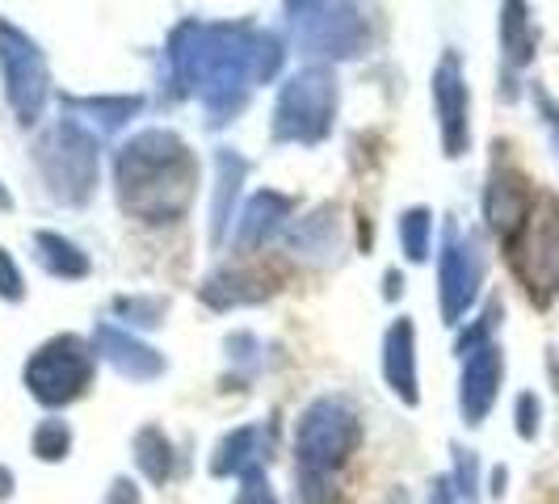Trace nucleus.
<instances>
[{"instance_id": "f257e3e1", "label": "nucleus", "mask_w": 559, "mask_h": 504, "mask_svg": "<svg viewBox=\"0 0 559 504\" xmlns=\"http://www.w3.org/2000/svg\"><path fill=\"white\" fill-rule=\"evenodd\" d=\"M118 185H122V206L131 215H140L143 224H168L190 206L198 165L177 135L143 131L118 156Z\"/></svg>"}, {"instance_id": "f03ea898", "label": "nucleus", "mask_w": 559, "mask_h": 504, "mask_svg": "<svg viewBox=\"0 0 559 504\" xmlns=\"http://www.w3.org/2000/svg\"><path fill=\"white\" fill-rule=\"evenodd\" d=\"M93 370H97V353L84 345L81 336H56V340H47L43 349L29 353L26 387L38 404L59 408V404H72L88 392Z\"/></svg>"}, {"instance_id": "7ed1b4c3", "label": "nucleus", "mask_w": 559, "mask_h": 504, "mask_svg": "<svg viewBox=\"0 0 559 504\" xmlns=\"http://www.w3.org/2000/svg\"><path fill=\"white\" fill-rule=\"evenodd\" d=\"M362 442V424L358 412L345 399H316L299 429H295V449H299V467L311 471H333L341 463H349V454Z\"/></svg>"}, {"instance_id": "20e7f679", "label": "nucleus", "mask_w": 559, "mask_h": 504, "mask_svg": "<svg viewBox=\"0 0 559 504\" xmlns=\"http://www.w3.org/2000/svg\"><path fill=\"white\" fill-rule=\"evenodd\" d=\"M38 168H43L56 197L84 202L93 194V181H97V140L81 131L76 122H63L38 147Z\"/></svg>"}, {"instance_id": "39448f33", "label": "nucleus", "mask_w": 559, "mask_h": 504, "mask_svg": "<svg viewBox=\"0 0 559 504\" xmlns=\"http://www.w3.org/2000/svg\"><path fill=\"white\" fill-rule=\"evenodd\" d=\"M513 269L526 281L531 299L547 303L559 290V206L543 202L538 211L531 206L526 224L518 227L513 240Z\"/></svg>"}, {"instance_id": "423d86ee", "label": "nucleus", "mask_w": 559, "mask_h": 504, "mask_svg": "<svg viewBox=\"0 0 559 504\" xmlns=\"http://www.w3.org/2000/svg\"><path fill=\"white\" fill-rule=\"evenodd\" d=\"M336 110V88L329 72H304L282 88L278 97V122L274 135L295 143H316L329 135Z\"/></svg>"}, {"instance_id": "0eeeda50", "label": "nucleus", "mask_w": 559, "mask_h": 504, "mask_svg": "<svg viewBox=\"0 0 559 504\" xmlns=\"http://www.w3.org/2000/svg\"><path fill=\"white\" fill-rule=\"evenodd\" d=\"M0 81L22 122H34L47 97V63H43V51L9 22H0Z\"/></svg>"}, {"instance_id": "6e6552de", "label": "nucleus", "mask_w": 559, "mask_h": 504, "mask_svg": "<svg viewBox=\"0 0 559 504\" xmlns=\"http://www.w3.org/2000/svg\"><path fill=\"white\" fill-rule=\"evenodd\" d=\"M433 110L442 127V147L447 156L467 152V84L459 76V59L447 56L433 72Z\"/></svg>"}, {"instance_id": "1a4fd4ad", "label": "nucleus", "mask_w": 559, "mask_h": 504, "mask_svg": "<svg viewBox=\"0 0 559 504\" xmlns=\"http://www.w3.org/2000/svg\"><path fill=\"white\" fill-rule=\"evenodd\" d=\"M479 274H484V265H479L472 240H467V244L450 240L447 252H442V315H447L450 324H454V320L467 311V303L476 299Z\"/></svg>"}, {"instance_id": "9d476101", "label": "nucleus", "mask_w": 559, "mask_h": 504, "mask_svg": "<svg viewBox=\"0 0 559 504\" xmlns=\"http://www.w3.org/2000/svg\"><path fill=\"white\" fill-rule=\"evenodd\" d=\"M497 383H501V353L497 349L472 353V362L463 370V395H459L467 424H479V420L488 417V408L497 399Z\"/></svg>"}, {"instance_id": "9b49d317", "label": "nucleus", "mask_w": 559, "mask_h": 504, "mask_svg": "<svg viewBox=\"0 0 559 504\" xmlns=\"http://www.w3.org/2000/svg\"><path fill=\"white\" fill-rule=\"evenodd\" d=\"M383 374L404 404H417V358H413V324L395 320L388 345H383Z\"/></svg>"}, {"instance_id": "f8f14e48", "label": "nucleus", "mask_w": 559, "mask_h": 504, "mask_svg": "<svg viewBox=\"0 0 559 504\" xmlns=\"http://www.w3.org/2000/svg\"><path fill=\"white\" fill-rule=\"evenodd\" d=\"M97 345H102V358H110L127 379H152V374L165 370V362H160L147 345H140L135 336H122L118 328H102V333H97Z\"/></svg>"}, {"instance_id": "ddd939ff", "label": "nucleus", "mask_w": 559, "mask_h": 504, "mask_svg": "<svg viewBox=\"0 0 559 504\" xmlns=\"http://www.w3.org/2000/svg\"><path fill=\"white\" fill-rule=\"evenodd\" d=\"M531 194H526V185L518 181V177H492V190H488V224L497 227V231H518V227L526 224V215H531Z\"/></svg>"}, {"instance_id": "4468645a", "label": "nucleus", "mask_w": 559, "mask_h": 504, "mask_svg": "<svg viewBox=\"0 0 559 504\" xmlns=\"http://www.w3.org/2000/svg\"><path fill=\"white\" fill-rule=\"evenodd\" d=\"M261 429H236L231 437H227L224 446H219V458L211 463V471L215 476H252V471H261Z\"/></svg>"}, {"instance_id": "2eb2a0df", "label": "nucleus", "mask_w": 559, "mask_h": 504, "mask_svg": "<svg viewBox=\"0 0 559 504\" xmlns=\"http://www.w3.org/2000/svg\"><path fill=\"white\" fill-rule=\"evenodd\" d=\"M34 249H38L43 269L56 274V278H84V274H88V256H84L72 240H63V236L38 231V236H34Z\"/></svg>"}, {"instance_id": "dca6fc26", "label": "nucleus", "mask_w": 559, "mask_h": 504, "mask_svg": "<svg viewBox=\"0 0 559 504\" xmlns=\"http://www.w3.org/2000/svg\"><path fill=\"white\" fill-rule=\"evenodd\" d=\"M286 211H290V202L278 194H257L252 197V206H249V215L240 219V244H261L274 227L286 219Z\"/></svg>"}, {"instance_id": "f3484780", "label": "nucleus", "mask_w": 559, "mask_h": 504, "mask_svg": "<svg viewBox=\"0 0 559 504\" xmlns=\"http://www.w3.org/2000/svg\"><path fill=\"white\" fill-rule=\"evenodd\" d=\"M135 463H140V471L152 483H165L168 471H173V446H168V437L160 429H140V437H135Z\"/></svg>"}, {"instance_id": "a211bd4d", "label": "nucleus", "mask_w": 559, "mask_h": 504, "mask_svg": "<svg viewBox=\"0 0 559 504\" xmlns=\"http://www.w3.org/2000/svg\"><path fill=\"white\" fill-rule=\"evenodd\" d=\"M429 231H433V215L425 206H413V211L400 215V244L408 252V261L429 256Z\"/></svg>"}, {"instance_id": "6ab92c4d", "label": "nucleus", "mask_w": 559, "mask_h": 504, "mask_svg": "<svg viewBox=\"0 0 559 504\" xmlns=\"http://www.w3.org/2000/svg\"><path fill=\"white\" fill-rule=\"evenodd\" d=\"M68 446H72V429H68L63 420L51 417L34 429V454H38L43 463H59V458H68Z\"/></svg>"}, {"instance_id": "aec40b11", "label": "nucleus", "mask_w": 559, "mask_h": 504, "mask_svg": "<svg viewBox=\"0 0 559 504\" xmlns=\"http://www.w3.org/2000/svg\"><path fill=\"white\" fill-rule=\"evenodd\" d=\"M329 476H333V471L299 467V479H295V504H336V488Z\"/></svg>"}, {"instance_id": "412c9836", "label": "nucleus", "mask_w": 559, "mask_h": 504, "mask_svg": "<svg viewBox=\"0 0 559 504\" xmlns=\"http://www.w3.org/2000/svg\"><path fill=\"white\" fill-rule=\"evenodd\" d=\"M504 47L509 59L522 63L531 56V43H526V17H522V0H509V17H504Z\"/></svg>"}, {"instance_id": "4be33fe9", "label": "nucleus", "mask_w": 559, "mask_h": 504, "mask_svg": "<svg viewBox=\"0 0 559 504\" xmlns=\"http://www.w3.org/2000/svg\"><path fill=\"white\" fill-rule=\"evenodd\" d=\"M0 295H4L9 303H22V299H26V286H22V269L13 265L9 249H0Z\"/></svg>"}, {"instance_id": "5701e85b", "label": "nucleus", "mask_w": 559, "mask_h": 504, "mask_svg": "<svg viewBox=\"0 0 559 504\" xmlns=\"http://www.w3.org/2000/svg\"><path fill=\"white\" fill-rule=\"evenodd\" d=\"M231 504H278V501H274L270 483L261 479V471H252V476H245V488L236 492V501Z\"/></svg>"}, {"instance_id": "b1692460", "label": "nucleus", "mask_w": 559, "mask_h": 504, "mask_svg": "<svg viewBox=\"0 0 559 504\" xmlns=\"http://www.w3.org/2000/svg\"><path fill=\"white\" fill-rule=\"evenodd\" d=\"M522 420H518V429H522V437H534V429H538V404H534L531 395H522Z\"/></svg>"}, {"instance_id": "393cba45", "label": "nucleus", "mask_w": 559, "mask_h": 504, "mask_svg": "<svg viewBox=\"0 0 559 504\" xmlns=\"http://www.w3.org/2000/svg\"><path fill=\"white\" fill-rule=\"evenodd\" d=\"M106 504H140V492H135V483H127V479H118L110 492V501Z\"/></svg>"}, {"instance_id": "a878e982", "label": "nucleus", "mask_w": 559, "mask_h": 504, "mask_svg": "<svg viewBox=\"0 0 559 504\" xmlns=\"http://www.w3.org/2000/svg\"><path fill=\"white\" fill-rule=\"evenodd\" d=\"M429 504H450L447 479H438V483H433V492H429Z\"/></svg>"}, {"instance_id": "bb28decb", "label": "nucleus", "mask_w": 559, "mask_h": 504, "mask_svg": "<svg viewBox=\"0 0 559 504\" xmlns=\"http://www.w3.org/2000/svg\"><path fill=\"white\" fill-rule=\"evenodd\" d=\"M9 483H13V476H9V467H0V501H9V492H13Z\"/></svg>"}]
</instances>
